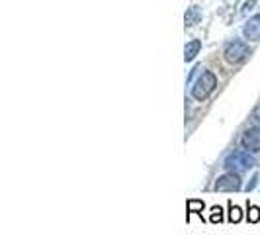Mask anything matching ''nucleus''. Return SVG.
<instances>
[{
  "label": "nucleus",
  "instance_id": "nucleus-1",
  "mask_svg": "<svg viewBox=\"0 0 260 235\" xmlns=\"http://www.w3.org/2000/svg\"><path fill=\"white\" fill-rule=\"evenodd\" d=\"M215 86H217V78L213 73H209L206 71L202 77L196 80L194 89H192V96H194L196 100H206L211 92L215 91Z\"/></svg>",
  "mask_w": 260,
  "mask_h": 235
},
{
  "label": "nucleus",
  "instance_id": "nucleus-2",
  "mask_svg": "<svg viewBox=\"0 0 260 235\" xmlns=\"http://www.w3.org/2000/svg\"><path fill=\"white\" fill-rule=\"evenodd\" d=\"M223 55H225V61H227V63L239 65V63H243L248 55H250V49H248V45L245 41L235 39V41H231V43L225 47V53H223Z\"/></svg>",
  "mask_w": 260,
  "mask_h": 235
},
{
  "label": "nucleus",
  "instance_id": "nucleus-3",
  "mask_svg": "<svg viewBox=\"0 0 260 235\" xmlns=\"http://www.w3.org/2000/svg\"><path fill=\"white\" fill-rule=\"evenodd\" d=\"M233 167H237V169H252V167H256V161L245 151H235V153H231L225 159V169H233Z\"/></svg>",
  "mask_w": 260,
  "mask_h": 235
},
{
  "label": "nucleus",
  "instance_id": "nucleus-4",
  "mask_svg": "<svg viewBox=\"0 0 260 235\" xmlns=\"http://www.w3.org/2000/svg\"><path fill=\"white\" fill-rule=\"evenodd\" d=\"M215 190H241V177L237 172H227L217 179Z\"/></svg>",
  "mask_w": 260,
  "mask_h": 235
},
{
  "label": "nucleus",
  "instance_id": "nucleus-5",
  "mask_svg": "<svg viewBox=\"0 0 260 235\" xmlns=\"http://www.w3.org/2000/svg\"><path fill=\"white\" fill-rule=\"evenodd\" d=\"M241 145L250 151H260V128L245 131V135L241 137Z\"/></svg>",
  "mask_w": 260,
  "mask_h": 235
},
{
  "label": "nucleus",
  "instance_id": "nucleus-6",
  "mask_svg": "<svg viewBox=\"0 0 260 235\" xmlns=\"http://www.w3.org/2000/svg\"><path fill=\"white\" fill-rule=\"evenodd\" d=\"M243 32H245L247 39H250V41H260V16H252Z\"/></svg>",
  "mask_w": 260,
  "mask_h": 235
},
{
  "label": "nucleus",
  "instance_id": "nucleus-7",
  "mask_svg": "<svg viewBox=\"0 0 260 235\" xmlns=\"http://www.w3.org/2000/svg\"><path fill=\"white\" fill-rule=\"evenodd\" d=\"M200 49H202V41H200V39H192V41L186 45V49H184V53H186V55H184L186 63H188V61H194V57L198 55Z\"/></svg>",
  "mask_w": 260,
  "mask_h": 235
},
{
  "label": "nucleus",
  "instance_id": "nucleus-8",
  "mask_svg": "<svg viewBox=\"0 0 260 235\" xmlns=\"http://www.w3.org/2000/svg\"><path fill=\"white\" fill-rule=\"evenodd\" d=\"M198 22H200V10H198V6L188 8V12H186V26H196Z\"/></svg>",
  "mask_w": 260,
  "mask_h": 235
},
{
  "label": "nucleus",
  "instance_id": "nucleus-9",
  "mask_svg": "<svg viewBox=\"0 0 260 235\" xmlns=\"http://www.w3.org/2000/svg\"><path fill=\"white\" fill-rule=\"evenodd\" d=\"M243 220V210L239 208V206H233L231 202H229V222L231 223H237Z\"/></svg>",
  "mask_w": 260,
  "mask_h": 235
},
{
  "label": "nucleus",
  "instance_id": "nucleus-10",
  "mask_svg": "<svg viewBox=\"0 0 260 235\" xmlns=\"http://www.w3.org/2000/svg\"><path fill=\"white\" fill-rule=\"evenodd\" d=\"M186 208H188V214H190V212L202 214V212H204V202H202V200H188Z\"/></svg>",
  "mask_w": 260,
  "mask_h": 235
},
{
  "label": "nucleus",
  "instance_id": "nucleus-11",
  "mask_svg": "<svg viewBox=\"0 0 260 235\" xmlns=\"http://www.w3.org/2000/svg\"><path fill=\"white\" fill-rule=\"evenodd\" d=\"M247 220H248V222H252V223H256L260 220V208H258V206H250V202H248Z\"/></svg>",
  "mask_w": 260,
  "mask_h": 235
},
{
  "label": "nucleus",
  "instance_id": "nucleus-12",
  "mask_svg": "<svg viewBox=\"0 0 260 235\" xmlns=\"http://www.w3.org/2000/svg\"><path fill=\"white\" fill-rule=\"evenodd\" d=\"M209 220H211L213 223L223 222V210L219 208V206H213V208H211V216H209Z\"/></svg>",
  "mask_w": 260,
  "mask_h": 235
},
{
  "label": "nucleus",
  "instance_id": "nucleus-13",
  "mask_svg": "<svg viewBox=\"0 0 260 235\" xmlns=\"http://www.w3.org/2000/svg\"><path fill=\"white\" fill-rule=\"evenodd\" d=\"M254 186H256V177H252V181H250V183L247 184V190H252Z\"/></svg>",
  "mask_w": 260,
  "mask_h": 235
},
{
  "label": "nucleus",
  "instance_id": "nucleus-14",
  "mask_svg": "<svg viewBox=\"0 0 260 235\" xmlns=\"http://www.w3.org/2000/svg\"><path fill=\"white\" fill-rule=\"evenodd\" d=\"M254 122H256V126L260 128V110H256V112H254Z\"/></svg>",
  "mask_w": 260,
  "mask_h": 235
},
{
  "label": "nucleus",
  "instance_id": "nucleus-15",
  "mask_svg": "<svg viewBox=\"0 0 260 235\" xmlns=\"http://www.w3.org/2000/svg\"><path fill=\"white\" fill-rule=\"evenodd\" d=\"M254 2H256V0H248L247 6H245V8H247V10H248V8H252V6H254Z\"/></svg>",
  "mask_w": 260,
  "mask_h": 235
}]
</instances>
